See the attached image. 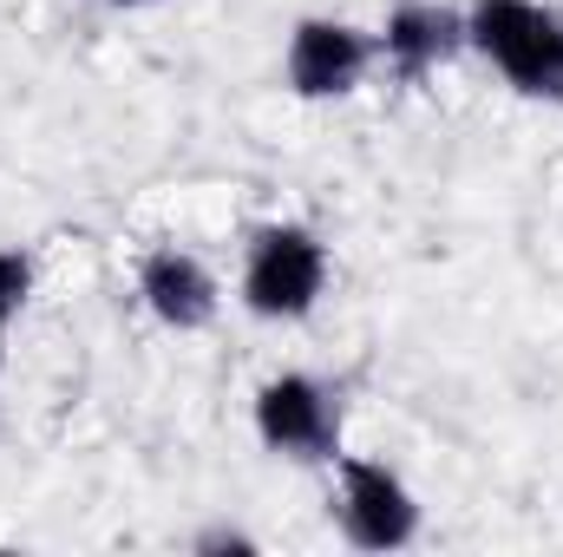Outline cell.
I'll use <instances>...</instances> for the list:
<instances>
[{
  "instance_id": "cell-5",
  "label": "cell",
  "mask_w": 563,
  "mask_h": 557,
  "mask_svg": "<svg viewBox=\"0 0 563 557\" xmlns=\"http://www.w3.org/2000/svg\"><path fill=\"white\" fill-rule=\"evenodd\" d=\"M334 394L314 374H269L256 387V439L282 459H328L334 452Z\"/></svg>"
},
{
  "instance_id": "cell-2",
  "label": "cell",
  "mask_w": 563,
  "mask_h": 557,
  "mask_svg": "<svg viewBox=\"0 0 563 557\" xmlns=\"http://www.w3.org/2000/svg\"><path fill=\"white\" fill-rule=\"evenodd\" d=\"M328 288V243L308 223H263L243 256V308L256 321H301Z\"/></svg>"
},
{
  "instance_id": "cell-8",
  "label": "cell",
  "mask_w": 563,
  "mask_h": 557,
  "mask_svg": "<svg viewBox=\"0 0 563 557\" xmlns=\"http://www.w3.org/2000/svg\"><path fill=\"white\" fill-rule=\"evenodd\" d=\"M26 295H33V256L0 243V315L13 321V315L26 308Z\"/></svg>"
},
{
  "instance_id": "cell-9",
  "label": "cell",
  "mask_w": 563,
  "mask_h": 557,
  "mask_svg": "<svg viewBox=\"0 0 563 557\" xmlns=\"http://www.w3.org/2000/svg\"><path fill=\"white\" fill-rule=\"evenodd\" d=\"M197 551H256V538H250V532L217 525V532H203V538H197Z\"/></svg>"
},
{
  "instance_id": "cell-11",
  "label": "cell",
  "mask_w": 563,
  "mask_h": 557,
  "mask_svg": "<svg viewBox=\"0 0 563 557\" xmlns=\"http://www.w3.org/2000/svg\"><path fill=\"white\" fill-rule=\"evenodd\" d=\"M112 7H151V0H112Z\"/></svg>"
},
{
  "instance_id": "cell-10",
  "label": "cell",
  "mask_w": 563,
  "mask_h": 557,
  "mask_svg": "<svg viewBox=\"0 0 563 557\" xmlns=\"http://www.w3.org/2000/svg\"><path fill=\"white\" fill-rule=\"evenodd\" d=\"M0 361H7V315H0Z\"/></svg>"
},
{
  "instance_id": "cell-6",
  "label": "cell",
  "mask_w": 563,
  "mask_h": 557,
  "mask_svg": "<svg viewBox=\"0 0 563 557\" xmlns=\"http://www.w3.org/2000/svg\"><path fill=\"white\" fill-rule=\"evenodd\" d=\"M139 302L151 308V321L177 328V335H197L217 321V276L203 270V256L164 243L139 263Z\"/></svg>"
},
{
  "instance_id": "cell-3",
  "label": "cell",
  "mask_w": 563,
  "mask_h": 557,
  "mask_svg": "<svg viewBox=\"0 0 563 557\" xmlns=\"http://www.w3.org/2000/svg\"><path fill=\"white\" fill-rule=\"evenodd\" d=\"M341 538L354 551H400L420 538V505L407 492V479L380 459H347L341 466Z\"/></svg>"
},
{
  "instance_id": "cell-7",
  "label": "cell",
  "mask_w": 563,
  "mask_h": 557,
  "mask_svg": "<svg viewBox=\"0 0 563 557\" xmlns=\"http://www.w3.org/2000/svg\"><path fill=\"white\" fill-rule=\"evenodd\" d=\"M459 46H465V13H452V7H439V0H400V7L387 13L380 40H374V53H380L400 79L439 73Z\"/></svg>"
},
{
  "instance_id": "cell-4",
  "label": "cell",
  "mask_w": 563,
  "mask_h": 557,
  "mask_svg": "<svg viewBox=\"0 0 563 557\" xmlns=\"http://www.w3.org/2000/svg\"><path fill=\"white\" fill-rule=\"evenodd\" d=\"M374 59H380V53H374V40H367L361 26L314 13V20H301V26L288 33L282 73H288V92H295V99H347V92L367 79Z\"/></svg>"
},
{
  "instance_id": "cell-1",
  "label": "cell",
  "mask_w": 563,
  "mask_h": 557,
  "mask_svg": "<svg viewBox=\"0 0 563 557\" xmlns=\"http://www.w3.org/2000/svg\"><path fill=\"white\" fill-rule=\"evenodd\" d=\"M465 40L525 99H563V13L544 0H472Z\"/></svg>"
}]
</instances>
